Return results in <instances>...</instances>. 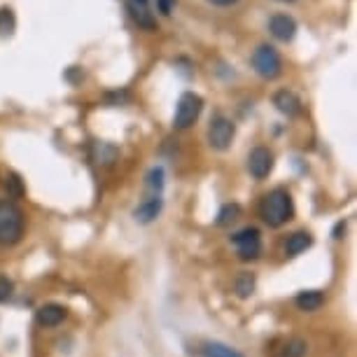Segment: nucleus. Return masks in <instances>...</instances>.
Masks as SVG:
<instances>
[{
  "label": "nucleus",
  "mask_w": 357,
  "mask_h": 357,
  "mask_svg": "<svg viewBox=\"0 0 357 357\" xmlns=\"http://www.w3.org/2000/svg\"><path fill=\"white\" fill-rule=\"evenodd\" d=\"M145 187L150 192V197H161V190H164V168H152L145 178Z\"/></svg>",
  "instance_id": "2eb2a0df"
},
{
  "label": "nucleus",
  "mask_w": 357,
  "mask_h": 357,
  "mask_svg": "<svg viewBox=\"0 0 357 357\" xmlns=\"http://www.w3.org/2000/svg\"><path fill=\"white\" fill-rule=\"evenodd\" d=\"M238 218H241V206L238 204H227L218 213V227H229L231 222H236Z\"/></svg>",
  "instance_id": "aec40b11"
},
{
  "label": "nucleus",
  "mask_w": 357,
  "mask_h": 357,
  "mask_svg": "<svg viewBox=\"0 0 357 357\" xmlns=\"http://www.w3.org/2000/svg\"><path fill=\"white\" fill-rule=\"evenodd\" d=\"M66 315H68V311L61 304H45L38 308L36 318L43 327H56L66 320Z\"/></svg>",
  "instance_id": "9b49d317"
},
{
  "label": "nucleus",
  "mask_w": 357,
  "mask_h": 357,
  "mask_svg": "<svg viewBox=\"0 0 357 357\" xmlns=\"http://www.w3.org/2000/svg\"><path fill=\"white\" fill-rule=\"evenodd\" d=\"M131 5H138V8H147V3H150V0H129Z\"/></svg>",
  "instance_id": "a878e982"
},
{
  "label": "nucleus",
  "mask_w": 357,
  "mask_h": 357,
  "mask_svg": "<svg viewBox=\"0 0 357 357\" xmlns=\"http://www.w3.org/2000/svg\"><path fill=\"white\" fill-rule=\"evenodd\" d=\"M175 5H178V0H157V8L161 15H171Z\"/></svg>",
  "instance_id": "b1692460"
},
{
  "label": "nucleus",
  "mask_w": 357,
  "mask_h": 357,
  "mask_svg": "<svg viewBox=\"0 0 357 357\" xmlns=\"http://www.w3.org/2000/svg\"><path fill=\"white\" fill-rule=\"evenodd\" d=\"M273 105L278 107V112H282L285 117H299L301 114V100L294 91L280 89L273 96Z\"/></svg>",
  "instance_id": "1a4fd4ad"
},
{
  "label": "nucleus",
  "mask_w": 357,
  "mask_h": 357,
  "mask_svg": "<svg viewBox=\"0 0 357 357\" xmlns=\"http://www.w3.org/2000/svg\"><path fill=\"white\" fill-rule=\"evenodd\" d=\"M341 231H346V225H339L334 229V238H341Z\"/></svg>",
  "instance_id": "bb28decb"
},
{
  "label": "nucleus",
  "mask_w": 357,
  "mask_h": 357,
  "mask_svg": "<svg viewBox=\"0 0 357 357\" xmlns=\"http://www.w3.org/2000/svg\"><path fill=\"white\" fill-rule=\"evenodd\" d=\"M259 213H261V220L266 222L268 227L278 229L282 225H287L294 215V204H292V197H289L287 190H278L268 192L264 199H261V206H259Z\"/></svg>",
  "instance_id": "f257e3e1"
},
{
  "label": "nucleus",
  "mask_w": 357,
  "mask_h": 357,
  "mask_svg": "<svg viewBox=\"0 0 357 357\" xmlns=\"http://www.w3.org/2000/svg\"><path fill=\"white\" fill-rule=\"evenodd\" d=\"M201 110H204V98L194 91H185L178 100V107H175L173 126L175 129H190L199 119Z\"/></svg>",
  "instance_id": "20e7f679"
},
{
  "label": "nucleus",
  "mask_w": 357,
  "mask_h": 357,
  "mask_svg": "<svg viewBox=\"0 0 357 357\" xmlns=\"http://www.w3.org/2000/svg\"><path fill=\"white\" fill-rule=\"evenodd\" d=\"M5 190H8L12 199L24 197V185H22V180H19V175H10V178L5 180Z\"/></svg>",
  "instance_id": "4be33fe9"
},
{
  "label": "nucleus",
  "mask_w": 357,
  "mask_h": 357,
  "mask_svg": "<svg viewBox=\"0 0 357 357\" xmlns=\"http://www.w3.org/2000/svg\"><path fill=\"white\" fill-rule=\"evenodd\" d=\"M252 68L259 77L275 79L282 73V59L271 45H259L252 54Z\"/></svg>",
  "instance_id": "7ed1b4c3"
},
{
  "label": "nucleus",
  "mask_w": 357,
  "mask_h": 357,
  "mask_svg": "<svg viewBox=\"0 0 357 357\" xmlns=\"http://www.w3.org/2000/svg\"><path fill=\"white\" fill-rule=\"evenodd\" d=\"M93 159L103 166H110L114 159H117V147L110 145V143H98L93 147Z\"/></svg>",
  "instance_id": "dca6fc26"
},
{
  "label": "nucleus",
  "mask_w": 357,
  "mask_h": 357,
  "mask_svg": "<svg viewBox=\"0 0 357 357\" xmlns=\"http://www.w3.org/2000/svg\"><path fill=\"white\" fill-rule=\"evenodd\" d=\"M24 236V213L12 201H0V245H15Z\"/></svg>",
  "instance_id": "f03ea898"
},
{
  "label": "nucleus",
  "mask_w": 357,
  "mask_h": 357,
  "mask_svg": "<svg viewBox=\"0 0 357 357\" xmlns=\"http://www.w3.org/2000/svg\"><path fill=\"white\" fill-rule=\"evenodd\" d=\"M313 245V236L308 231H294L285 243V255L287 257H296V255L306 252Z\"/></svg>",
  "instance_id": "ddd939ff"
},
{
  "label": "nucleus",
  "mask_w": 357,
  "mask_h": 357,
  "mask_svg": "<svg viewBox=\"0 0 357 357\" xmlns=\"http://www.w3.org/2000/svg\"><path fill=\"white\" fill-rule=\"evenodd\" d=\"M268 31L280 43H289L296 36V22L289 15H273L268 19Z\"/></svg>",
  "instance_id": "6e6552de"
},
{
  "label": "nucleus",
  "mask_w": 357,
  "mask_h": 357,
  "mask_svg": "<svg viewBox=\"0 0 357 357\" xmlns=\"http://www.w3.org/2000/svg\"><path fill=\"white\" fill-rule=\"evenodd\" d=\"M306 350H308V346L304 339H292L280 348L278 357H304Z\"/></svg>",
  "instance_id": "a211bd4d"
},
{
  "label": "nucleus",
  "mask_w": 357,
  "mask_h": 357,
  "mask_svg": "<svg viewBox=\"0 0 357 357\" xmlns=\"http://www.w3.org/2000/svg\"><path fill=\"white\" fill-rule=\"evenodd\" d=\"M12 294H15V282H12L8 275H0V304L10 301Z\"/></svg>",
  "instance_id": "5701e85b"
},
{
  "label": "nucleus",
  "mask_w": 357,
  "mask_h": 357,
  "mask_svg": "<svg viewBox=\"0 0 357 357\" xmlns=\"http://www.w3.org/2000/svg\"><path fill=\"white\" fill-rule=\"evenodd\" d=\"M234 136H236V126L231 119L222 117V114H218V117L211 122V129H208V143H211L213 150H220L225 152L231 147L234 143Z\"/></svg>",
  "instance_id": "423d86ee"
},
{
  "label": "nucleus",
  "mask_w": 357,
  "mask_h": 357,
  "mask_svg": "<svg viewBox=\"0 0 357 357\" xmlns=\"http://www.w3.org/2000/svg\"><path fill=\"white\" fill-rule=\"evenodd\" d=\"M15 33V12L10 8L0 10V36H12Z\"/></svg>",
  "instance_id": "412c9836"
},
{
  "label": "nucleus",
  "mask_w": 357,
  "mask_h": 357,
  "mask_svg": "<svg viewBox=\"0 0 357 357\" xmlns=\"http://www.w3.org/2000/svg\"><path fill=\"white\" fill-rule=\"evenodd\" d=\"M280 3H292V0H280Z\"/></svg>",
  "instance_id": "cd10ccee"
},
{
  "label": "nucleus",
  "mask_w": 357,
  "mask_h": 357,
  "mask_svg": "<svg viewBox=\"0 0 357 357\" xmlns=\"http://www.w3.org/2000/svg\"><path fill=\"white\" fill-rule=\"evenodd\" d=\"M231 243L236 245V252L243 261L257 259L261 255V234L257 227H245L231 236Z\"/></svg>",
  "instance_id": "39448f33"
},
{
  "label": "nucleus",
  "mask_w": 357,
  "mask_h": 357,
  "mask_svg": "<svg viewBox=\"0 0 357 357\" xmlns=\"http://www.w3.org/2000/svg\"><path fill=\"white\" fill-rule=\"evenodd\" d=\"M213 5H218V8H229V5L238 3V0H211Z\"/></svg>",
  "instance_id": "393cba45"
},
{
  "label": "nucleus",
  "mask_w": 357,
  "mask_h": 357,
  "mask_svg": "<svg viewBox=\"0 0 357 357\" xmlns=\"http://www.w3.org/2000/svg\"><path fill=\"white\" fill-rule=\"evenodd\" d=\"M294 304L306 313H315L325 306V294L318 292V289H304V292L296 294Z\"/></svg>",
  "instance_id": "f8f14e48"
},
{
  "label": "nucleus",
  "mask_w": 357,
  "mask_h": 357,
  "mask_svg": "<svg viewBox=\"0 0 357 357\" xmlns=\"http://www.w3.org/2000/svg\"><path fill=\"white\" fill-rule=\"evenodd\" d=\"M204 357H243L238 353V350L225 346V343H206L204 348Z\"/></svg>",
  "instance_id": "f3484780"
},
{
  "label": "nucleus",
  "mask_w": 357,
  "mask_h": 357,
  "mask_svg": "<svg viewBox=\"0 0 357 357\" xmlns=\"http://www.w3.org/2000/svg\"><path fill=\"white\" fill-rule=\"evenodd\" d=\"M234 289H236V294L243 296V299L245 296H250L255 292V275L252 273H241L234 282Z\"/></svg>",
  "instance_id": "6ab92c4d"
},
{
  "label": "nucleus",
  "mask_w": 357,
  "mask_h": 357,
  "mask_svg": "<svg viewBox=\"0 0 357 357\" xmlns=\"http://www.w3.org/2000/svg\"><path fill=\"white\" fill-rule=\"evenodd\" d=\"M161 208H164V199L150 197V199H145L143 204L136 208V211H133V218H136L140 225H150V222H154L159 218Z\"/></svg>",
  "instance_id": "9d476101"
},
{
  "label": "nucleus",
  "mask_w": 357,
  "mask_h": 357,
  "mask_svg": "<svg viewBox=\"0 0 357 357\" xmlns=\"http://www.w3.org/2000/svg\"><path fill=\"white\" fill-rule=\"evenodd\" d=\"M248 171L255 180H264L268 178V173L273 171V154L268 147H255L248 157Z\"/></svg>",
  "instance_id": "0eeeda50"
},
{
  "label": "nucleus",
  "mask_w": 357,
  "mask_h": 357,
  "mask_svg": "<svg viewBox=\"0 0 357 357\" xmlns=\"http://www.w3.org/2000/svg\"><path fill=\"white\" fill-rule=\"evenodd\" d=\"M129 12H131L133 22H136L138 26H143V29H147V31L157 29V19H154L150 8H138V5H131L129 3Z\"/></svg>",
  "instance_id": "4468645a"
}]
</instances>
